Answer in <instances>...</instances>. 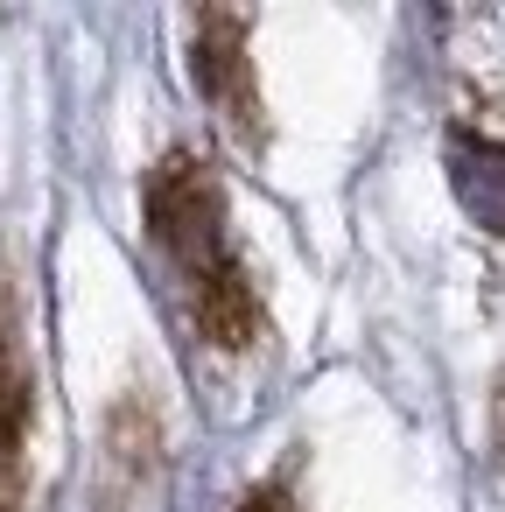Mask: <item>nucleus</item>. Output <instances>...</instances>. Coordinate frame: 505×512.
<instances>
[{
    "instance_id": "f257e3e1",
    "label": "nucleus",
    "mask_w": 505,
    "mask_h": 512,
    "mask_svg": "<svg viewBox=\"0 0 505 512\" xmlns=\"http://www.w3.org/2000/svg\"><path fill=\"white\" fill-rule=\"evenodd\" d=\"M141 211H148V246H155V260H162V274H169L190 330L204 344H218V351H246L260 337V295H253L246 260L232 246L225 190L204 169V155L169 148L148 169Z\"/></svg>"
},
{
    "instance_id": "20e7f679",
    "label": "nucleus",
    "mask_w": 505,
    "mask_h": 512,
    "mask_svg": "<svg viewBox=\"0 0 505 512\" xmlns=\"http://www.w3.org/2000/svg\"><path fill=\"white\" fill-rule=\"evenodd\" d=\"M442 162H449V190H456L463 218L484 232H505V134L498 127H449Z\"/></svg>"
},
{
    "instance_id": "39448f33",
    "label": "nucleus",
    "mask_w": 505,
    "mask_h": 512,
    "mask_svg": "<svg viewBox=\"0 0 505 512\" xmlns=\"http://www.w3.org/2000/svg\"><path fill=\"white\" fill-rule=\"evenodd\" d=\"M162 463V428L141 400H120L113 407V428H106V477H120V498H141V484L155 477Z\"/></svg>"
},
{
    "instance_id": "f03ea898",
    "label": "nucleus",
    "mask_w": 505,
    "mask_h": 512,
    "mask_svg": "<svg viewBox=\"0 0 505 512\" xmlns=\"http://www.w3.org/2000/svg\"><path fill=\"white\" fill-rule=\"evenodd\" d=\"M246 29L253 15L239 8H204L190 22V64H197V92L211 99V113L225 120V134L260 155L267 148V120H260V92H253V57H246Z\"/></svg>"
},
{
    "instance_id": "423d86ee",
    "label": "nucleus",
    "mask_w": 505,
    "mask_h": 512,
    "mask_svg": "<svg viewBox=\"0 0 505 512\" xmlns=\"http://www.w3.org/2000/svg\"><path fill=\"white\" fill-rule=\"evenodd\" d=\"M239 512H288V491H281V484H260V491H253Z\"/></svg>"
},
{
    "instance_id": "7ed1b4c3",
    "label": "nucleus",
    "mask_w": 505,
    "mask_h": 512,
    "mask_svg": "<svg viewBox=\"0 0 505 512\" xmlns=\"http://www.w3.org/2000/svg\"><path fill=\"white\" fill-rule=\"evenodd\" d=\"M22 442H29V358L15 288L0 281V512H22Z\"/></svg>"
}]
</instances>
